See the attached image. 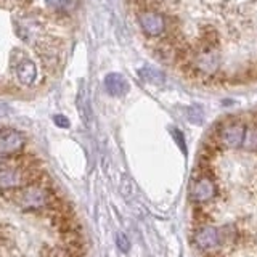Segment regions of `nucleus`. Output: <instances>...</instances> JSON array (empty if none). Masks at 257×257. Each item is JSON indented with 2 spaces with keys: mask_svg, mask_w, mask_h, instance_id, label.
Masks as SVG:
<instances>
[{
  "mask_svg": "<svg viewBox=\"0 0 257 257\" xmlns=\"http://www.w3.org/2000/svg\"><path fill=\"white\" fill-rule=\"evenodd\" d=\"M53 120H55V124L58 127H69V120L64 116H55Z\"/></svg>",
  "mask_w": 257,
  "mask_h": 257,
  "instance_id": "7",
  "label": "nucleus"
},
{
  "mask_svg": "<svg viewBox=\"0 0 257 257\" xmlns=\"http://www.w3.org/2000/svg\"><path fill=\"white\" fill-rule=\"evenodd\" d=\"M188 198L199 257H257V111L225 116L209 131Z\"/></svg>",
  "mask_w": 257,
  "mask_h": 257,
  "instance_id": "2",
  "label": "nucleus"
},
{
  "mask_svg": "<svg viewBox=\"0 0 257 257\" xmlns=\"http://www.w3.org/2000/svg\"><path fill=\"white\" fill-rule=\"evenodd\" d=\"M156 58L206 87L257 82V0H132Z\"/></svg>",
  "mask_w": 257,
  "mask_h": 257,
  "instance_id": "1",
  "label": "nucleus"
},
{
  "mask_svg": "<svg viewBox=\"0 0 257 257\" xmlns=\"http://www.w3.org/2000/svg\"><path fill=\"white\" fill-rule=\"evenodd\" d=\"M104 87H106V90L109 95L112 96H119V95H124L127 92V82L122 76L119 74H109L104 79Z\"/></svg>",
  "mask_w": 257,
  "mask_h": 257,
  "instance_id": "4",
  "label": "nucleus"
},
{
  "mask_svg": "<svg viewBox=\"0 0 257 257\" xmlns=\"http://www.w3.org/2000/svg\"><path fill=\"white\" fill-rule=\"evenodd\" d=\"M15 4L18 8H21V10H29V8L32 7V2L31 0H15Z\"/></svg>",
  "mask_w": 257,
  "mask_h": 257,
  "instance_id": "6",
  "label": "nucleus"
},
{
  "mask_svg": "<svg viewBox=\"0 0 257 257\" xmlns=\"http://www.w3.org/2000/svg\"><path fill=\"white\" fill-rule=\"evenodd\" d=\"M16 76L23 85H32L37 79V69L29 60H23L16 63Z\"/></svg>",
  "mask_w": 257,
  "mask_h": 257,
  "instance_id": "3",
  "label": "nucleus"
},
{
  "mask_svg": "<svg viewBox=\"0 0 257 257\" xmlns=\"http://www.w3.org/2000/svg\"><path fill=\"white\" fill-rule=\"evenodd\" d=\"M117 246L122 252H127L128 247H131V243H128V239L122 235V233H119L117 235Z\"/></svg>",
  "mask_w": 257,
  "mask_h": 257,
  "instance_id": "5",
  "label": "nucleus"
}]
</instances>
